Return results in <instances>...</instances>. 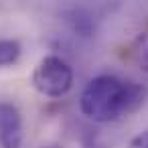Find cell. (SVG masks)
Returning <instances> with one entry per match:
<instances>
[{"label":"cell","mask_w":148,"mask_h":148,"mask_svg":"<svg viewBox=\"0 0 148 148\" xmlns=\"http://www.w3.org/2000/svg\"><path fill=\"white\" fill-rule=\"evenodd\" d=\"M43 148H59V146H43Z\"/></svg>","instance_id":"obj_8"},{"label":"cell","mask_w":148,"mask_h":148,"mask_svg":"<svg viewBox=\"0 0 148 148\" xmlns=\"http://www.w3.org/2000/svg\"><path fill=\"white\" fill-rule=\"evenodd\" d=\"M132 55H134L138 67L144 73H148V31H144L136 37V41L132 45Z\"/></svg>","instance_id":"obj_6"},{"label":"cell","mask_w":148,"mask_h":148,"mask_svg":"<svg viewBox=\"0 0 148 148\" xmlns=\"http://www.w3.org/2000/svg\"><path fill=\"white\" fill-rule=\"evenodd\" d=\"M23 140V120L14 103H0V146L2 148H21Z\"/></svg>","instance_id":"obj_3"},{"label":"cell","mask_w":148,"mask_h":148,"mask_svg":"<svg viewBox=\"0 0 148 148\" xmlns=\"http://www.w3.org/2000/svg\"><path fill=\"white\" fill-rule=\"evenodd\" d=\"M146 93L140 83L124 81L116 75H97L81 91L79 110L97 124L118 122L134 114L144 103Z\"/></svg>","instance_id":"obj_1"},{"label":"cell","mask_w":148,"mask_h":148,"mask_svg":"<svg viewBox=\"0 0 148 148\" xmlns=\"http://www.w3.org/2000/svg\"><path fill=\"white\" fill-rule=\"evenodd\" d=\"M73 85V69L59 55H47L33 71V87L47 97H63Z\"/></svg>","instance_id":"obj_2"},{"label":"cell","mask_w":148,"mask_h":148,"mask_svg":"<svg viewBox=\"0 0 148 148\" xmlns=\"http://www.w3.org/2000/svg\"><path fill=\"white\" fill-rule=\"evenodd\" d=\"M21 57V43L16 39H0V67L14 65Z\"/></svg>","instance_id":"obj_5"},{"label":"cell","mask_w":148,"mask_h":148,"mask_svg":"<svg viewBox=\"0 0 148 148\" xmlns=\"http://www.w3.org/2000/svg\"><path fill=\"white\" fill-rule=\"evenodd\" d=\"M128 148H148V130L140 132L138 136H134L128 144Z\"/></svg>","instance_id":"obj_7"},{"label":"cell","mask_w":148,"mask_h":148,"mask_svg":"<svg viewBox=\"0 0 148 148\" xmlns=\"http://www.w3.org/2000/svg\"><path fill=\"white\" fill-rule=\"evenodd\" d=\"M65 21L69 29L79 37H91L95 33V21L85 8H71L65 12Z\"/></svg>","instance_id":"obj_4"}]
</instances>
